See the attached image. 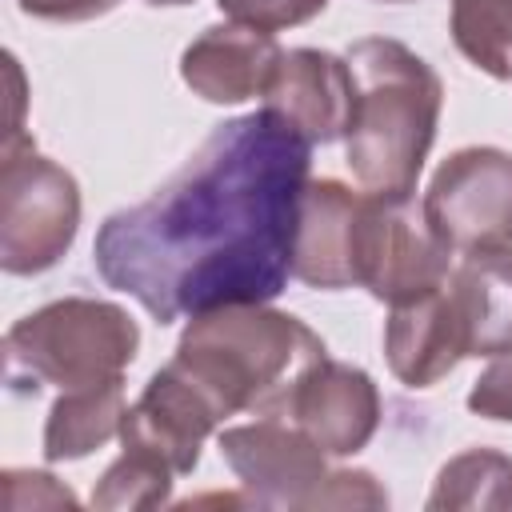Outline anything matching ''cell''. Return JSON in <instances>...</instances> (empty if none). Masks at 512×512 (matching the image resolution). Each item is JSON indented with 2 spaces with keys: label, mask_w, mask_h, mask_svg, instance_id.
I'll return each instance as SVG.
<instances>
[{
  "label": "cell",
  "mask_w": 512,
  "mask_h": 512,
  "mask_svg": "<svg viewBox=\"0 0 512 512\" xmlns=\"http://www.w3.org/2000/svg\"><path fill=\"white\" fill-rule=\"evenodd\" d=\"M308 164L312 144L268 108L216 124L172 180L100 224L96 272L156 324L276 300Z\"/></svg>",
  "instance_id": "1"
},
{
  "label": "cell",
  "mask_w": 512,
  "mask_h": 512,
  "mask_svg": "<svg viewBox=\"0 0 512 512\" xmlns=\"http://www.w3.org/2000/svg\"><path fill=\"white\" fill-rule=\"evenodd\" d=\"M356 80L348 168L364 192L412 196L436 140L444 84L428 60L388 36H364L344 52Z\"/></svg>",
  "instance_id": "2"
},
{
  "label": "cell",
  "mask_w": 512,
  "mask_h": 512,
  "mask_svg": "<svg viewBox=\"0 0 512 512\" xmlns=\"http://www.w3.org/2000/svg\"><path fill=\"white\" fill-rule=\"evenodd\" d=\"M324 340L292 312L268 304H224L192 316L168 360L220 412H272L292 380L316 364Z\"/></svg>",
  "instance_id": "3"
},
{
  "label": "cell",
  "mask_w": 512,
  "mask_h": 512,
  "mask_svg": "<svg viewBox=\"0 0 512 512\" xmlns=\"http://www.w3.org/2000/svg\"><path fill=\"white\" fill-rule=\"evenodd\" d=\"M140 344L136 320L108 300L68 296L52 300L4 336V376L16 392H40L44 384L72 392L124 376Z\"/></svg>",
  "instance_id": "4"
},
{
  "label": "cell",
  "mask_w": 512,
  "mask_h": 512,
  "mask_svg": "<svg viewBox=\"0 0 512 512\" xmlns=\"http://www.w3.org/2000/svg\"><path fill=\"white\" fill-rule=\"evenodd\" d=\"M80 232V188L68 168L40 156L28 136L0 156V264L8 276L48 272Z\"/></svg>",
  "instance_id": "5"
},
{
  "label": "cell",
  "mask_w": 512,
  "mask_h": 512,
  "mask_svg": "<svg viewBox=\"0 0 512 512\" xmlns=\"http://www.w3.org/2000/svg\"><path fill=\"white\" fill-rule=\"evenodd\" d=\"M452 276V248L432 232L424 208L412 196L364 192L360 248H356V288H368L384 304H408Z\"/></svg>",
  "instance_id": "6"
},
{
  "label": "cell",
  "mask_w": 512,
  "mask_h": 512,
  "mask_svg": "<svg viewBox=\"0 0 512 512\" xmlns=\"http://www.w3.org/2000/svg\"><path fill=\"white\" fill-rule=\"evenodd\" d=\"M420 208L460 256L512 244V152L488 144L452 152L432 172Z\"/></svg>",
  "instance_id": "7"
},
{
  "label": "cell",
  "mask_w": 512,
  "mask_h": 512,
  "mask_svg": "<svg viewBox=\"0 0 512 512\" xmlns=\"http://www.w3.org/2000/svg\"><path fill=\"white\" fill-rule=\"evenodd\" d=\"M220 456L256 508H304L324 480V448L284 416H260L220 432Z\"/></svg>",
  "instance_id": "8"
},
{
  "label": "cell",
  "mask_w": 512,
  "mask_h": 512,
  "mask_svg": "<svg viewBox=\"0 0 512 512\" xmlns=\"http://www.w3.org/2000/svg\"><path fill=\"white\" fill-rule=\"evenodd\" d=\"M268 416L292 420L328 456H352L372 440L380 424V392L364 368L320 356L292 380Z\"/></svg>",
  "instance_id": "9"
},
{
  "label": "cell",
  "mask_w": 512,
  "mask_h": 512,
  "mask_svg": "<svg viewBox=\"0 0 512 512\" xmlns=\"http://www.w3.org/2000/svg\"><path fill=\"white\" fill-rule=\"evenodd\" d=\"M264 108L296 128L308 144H332L348 136L356 116V80L344 56L320 48H292L280 56Z\"/></svg>",
  "instance_id": "10"
},
{
  "label": "cell",
  "mask_w": 512,
  "mask_h": 512,
  "mask_svg": "<svg viewBox=\"0 0 512 512\" xmlns=\"http://www.w3.org/2000/svg\"><path fill=\"white\" fill-rule=\"evenodd\" d=\"M220 412L184 380L172 364H164L140 392L136 404H128L120 424V444L144 456H156L176 476L192 472L200 464V448L208 432H216Z\"/></svg>",
  "instance_id": "11"
},
{
  "label": "cell",
  "mask_w": 512,
  "mask_h": 512,
  "mask_svg": "<svg viewBox=\"0 0 512 512\" xmlns=\"http://www.w3.org/2000/svg\"><path fill=\"white\" fill-rule=\"evenodd\" d=\"M364 192L340 180H308L296 212L292 276L308 288H356V248H360Z\"/></svg>",
  "instance_id": "12"
},
{
  "label": "cell",
  "mask_w": 512,
  "mask_h": 512,
  "mask_svg": "<svg viewBox=\"0 0 512 512\" xmlns=\"http://www.w3.org/2000/svg\"><path fill=\"white\" fill-rule=\"evenodd\" d=\"M384 356L400 384L432 388L468 356V324L452 288L396 304L384 324Z\"/></svg>",
  "instance_id": "13"
},
{
  "label": "cell",
  "mask_w": 512,
  "mask_h": 512,
  "mask_svg": "<svg viewBox=\"0 0 512 512\" xmlns=\"http://www.w3.org/2000/svg\"><path fill=\"white\" fill-rule=\"evenodd\" d=\"M284 48L272 32L248 24H212L204 28L180 56L184 84L208 104H240L268 92V80L280 64Z\"/></svg>",
  "instance_id": "14"
},
{
  "label": "cell",
  "mask_w": 512,
  "mask_h": 512,
  "mask_svg": "<svg viewBox=\"0 0 512 512\" xmlns=\"http://www.w3.org/2000/svg\"><path fill=\"white\" fill-rule=\"evenodd\" d=\"M448 288L468 324V356L512 352V244L464 252Z\"/></svg>",
  "instance_id": "15"
},
{
  "label": "cell",
  "mask_w": 512,
  "mask_h": 512,
  "mask_svg": "<svg viewBox=\"0 0 512 512\" xmlns=\"http://www.w3.org/2000/svg\"><path fill=\"white\" fill-rule=\"evenodd\" d=\"M128 400H124V376L60 392L48 424H44V456L48 460H80L120 436Z\"/></svg>",
  "instance_id": "16"
},
{
  "label": "cell",
  "mask_w": 512,
  "mask_h": 512,
  "mask_svg": "<svg viewBox=\"0 0 512 512\" xmlns=\"http://www.w3.org/2000/svg\"><path fill=\"white\" fill-rule=\"evenodd\" d=\"M428 508H512V456L492 448L452 456L436 476Z\"/></svg>",
  "instance_id": "17"
},
{
  "label": "cell",
  "mask_w": 512,
  "mask_h": 512,
  "mask_svg": "<svg viewBox=\"0 0 512 512\" xmlns=\"http://www.w3.org/2000/svg\"><path fill=\"white\" fill-rule=\"evenodd\" d=\"M452 40L492 80H512V0H452Z\"/></svg>",
  "instance_id": "18"
},
{
  "label": "cell",
  "mask_w": 512,
  "mask_h": 512,
  "mask_svg": "<svg viewBox=\"0 0 512 512\" xmlns=\"http://www.w3.org/2000/svg\"><path fill=\"white\" fill-rule=\"evenodd\" d=\"M172 468L160 464L156 456L132 452L124 448V456L116 464H108V472L100 476L96 492H92V508L104 512H120V508H160L172 492Z\"/></svg>",
  "instance_id": "19"
},
{
  "label": "cell",
  "mask_w": 512,
  "mask_h": 512,
  "mask_svg": "<svg viewBox=\"0 0 512 512\" xmlns=\"http://www.w3.org/2000/svg\"><path fill=\"white\" fill-rule=\"evenodd\" d=\"M216 4L236 24H248L260 32H280V28H292V24L320 16L328 0H216Z\"/></svg>",
  "instance_id": "20"
},
{
  "label": "cell",
  "mask_w": 512,
  "mask_h": 512,
  "mask_svg": "<svg viewBox=\"0 0 512 512\" xmlns=\"http://www.w3.org/2000/svg\"><path fill=\"white\" fill-rule=\"evenodd\" d=\"M384 504H388V492L376 484L372 472L336 468V472H324V480L316 484L304 508H384Z\"/></svg>",
  "instance_id": "21"
},
{
  "label": "cell",
  "mask_w": 512,
  "mask_h": 512,
  "mask_svg": "<svg viewBox=\"0 0 512 512\" xmlns=\"http://www.w3.org/2000/svg\"><path fill=\"white\" fill-rule=\"evenodd\" d=\"M4 508L8 512H28V508H76L72 488H64L48 472H24L8 468L4 476Z\"/></svg>",
  "instance_id": "22"
},
{
  "label": "cell",
  "mask_w": 512,
  "mask_h": 512,
  "mask_svg": "<svg viewBox=\"0 0 512 512\" xmlns=\"http://www.w3.org/2000/svg\"><path fill=\"white\" fill-rule=\"evenodd\" d=\"M468 408H472L476 416L512 424V352L496 356V360L480 372V380H476L472 392H468Z\"/></svg>",
  "instance_id": "23"
},
{
  "label": "cell",
  "mask_w": 512,
  "mask_h": 512,
  "mask_svg": "<svg viewBox=\"0 0 512 512\" xmlns=\"http://www.w3.org/2000/svg\"><path fill=\"white\" fill-rule=\"evenodd\" d=\"M24 16L36 20H52V24H80V20H96L104 12H112L120 0H16Z\"/></svg>",
  "instance_id": "24"
},
{
  "label": "cell",
  "mask_w": 512,
  "mask_h": 512,
  "mask_svg": "<svg viewBox=\"0 0 512 512\" xmlns=\"http://www.w3.org/2000/svg\"><path fill=\"white\" fill-rule=\"evenodd\" d=\"M144 4H152V8H180V4H192V0H144Z\"/></svg>",
  "instance_id": "25"
},
{
  "label": "cell",
  "mask_w": 512,
  "mask_h": 512,
  "mask_svg": "<svg viewBox=\"0 0 512 512\" xmlns=\"http://www.w3.org/2000/svg\"><path fill=\"white\" fill-rule=\"evenodd\" d=\"M384 4H404V0H384Z\"/></svg>",
  "instance_id": "26"
}]
</instances>
